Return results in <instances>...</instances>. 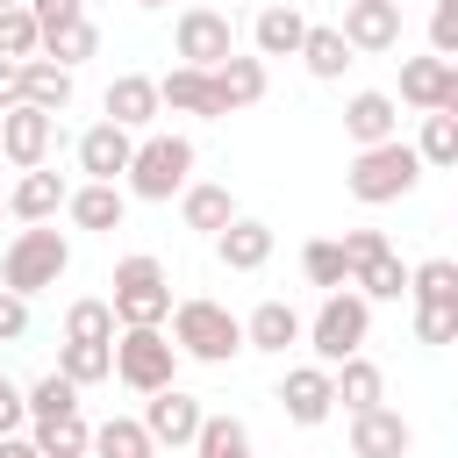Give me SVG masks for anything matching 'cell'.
<instances>
[{
	"instance_id": "9",
	"label": "cell",
	"mask_w": 458,
	"mask_h": 458,
	"mask_svg": "<svg viewBox=\"0 0 458 458\" xmlns=\"http://www.w3.org/2000/svg\"><path fill=\"white\" fill-rule=\"evenodd\" d=\"M57 143H64L57 114H43V107H29V100H14V107L0 114V157H7V165L36 172V165H50V150H57Z\"/></svg>"
},
{
	"instance_id": "50",
	"label": "cell",
	"mask_w": 458,
	"mask_h": 458,
	"mask_svg": "<svg viewBox=\"0 0 458 458\" xmlns=\"http://www.w3.org/2000/svg\"><path fill=\"white\" fill-rule=\"evenodd\" d=\"M136 7H165V0H136Z\"/></svg>"
},
{
	"instance_id": "12",
	"label": "cell",
	"mask_w": 458,
	"mask_h": 458,
	"mask_svg": "<svg viewBox=\"0 0 458 458\" xmlns=\"http://www.w3.org/2000/svg\"><path fill=\"white\" fill-rule=\"evenodd\" d=\"M279 408H286L293 429H322L329 408H336V394H329V365H286V379H279Z\"/></svg>"
},
{
	"instance_id": "19",
	"label": "cell",
	"mask_w": 458,
	"mask_h": 458,
	"mask_svg": "<svg viewBox=\"0 0 458 458\" xmlns=\"http://www.w3.org/2000/svg\"><path fill=\"white\" fill-rule=\"evenodd\" d=\"M64 193H72V186H64V172L36 165V172H21V179L7 186V215H14L21 229H29V222H50V215L64 208Z\"/></svg>"
},
{
	"instance_id": "37",
	"label": "cell",
	"mask_w": 458,
	"mask_h": 458,
	"mask_svg": "<svg viewBox=\"0 0 458 458\" xmlns=\"http://www.w3.org/2000/svg\"><path fill=\"white\" fill-rule=\"evenodd\" d=\"M351 286H358V301H401V293H408V265L386 250V258H372L365 272H351Z\"/></svg>"
},
{
	"instance_id": "31",
	"label": "cell",
	"mask_w": 458,
	"mask_h": 458,
	"mask_svg": "<svg viewBox=\"0 0 458 458\" xmlns=\"http://www.w3.org/2000/svg\"><path fill=\"white\" fill-rule=\"evenodd\" d=\"M86 458H157V444L143 437L136 415H107V422L93 429V451H86Z\"/></svg>"
},
{
	"instance_id": "1",
	"label": "cell",
	"mask_w": 458,
	"mask_h": 458,
	"mask_svg": "<svg viewBox=\"0 0 458 458\" xmlns=\"http://www.w3.org/2000/svg\"><path fill=\"white\" fill-rule=\"evenodd\" d=\"M165 322H172V329H165L172 351L193 358V365H229V358L243 351V322H236L222 301H200V293H193V301H172Z\"/></svg>"
},
{
	"instance_id": "11",
	"label": "cell",
	"mask_w": 458,
	"mask_h": 458,
	"mask_svg": "<svg viewBox=\"0 0 458 458\" xmlns=\"http://www.w3.org/2000/svg\"><path fill=\"white\" fill-rule=\"evenodd\" d=\"M72 157H79V172H86L93 186H122V172H129V157H136V136L114 129V122H93V129L72 143Z\"/></svg>"
},
{
	"instance_id": "7",
	"label": "cell",
	"mask_w": 458,
	"mask_h": 458,
	"mask_svg": "<svg viewBox=\"0 0 458 458\" xmlns=\"http://www.w3.org/2000/svg\"><path fill=\"white\" fill-rule=\"evenodd\" d=\"M114 379L136 386V394H157V386H179V351L165 329H114Z\"/></svg>"
},
{
	"instance_id": "29",
	"label": "cell",
	"mask_w": 458,
	"mask_h": 458,
	"mask_svg": "<svg viewBox=\"0 0 458 458\" xmlns=\"http://www.w3.org/2000/svg\"><path fill=\"white\" fill-rule=\"evenodd\" d=\"M408 150L422 157V172H444V165H458V107H444V114H422V136H415Z\"/></svg>"
},
{
	"instance_id": "32",
	"label": "cell",
	"mask_w": 458,
	"mask_h": 458,
	"mask_svg": "<svg viewBox=\"0 0 458 458\" xmlns=\"http://www.w3.org/2000/svg\"><path fill=\"white\" fill-rule=\"evenodd\" d=\"M36 57H50V64L79 72L86 57H100V29H93V21H64V29H50V36H43V50H36Z\"/></svg>"
},
{
	"instance_id": "26",
	"label": "cell",
	"mask_w": 458,
	"mask_h": 458,
	"mask_svg": "<svg viewBox=\"0 0 458 458\" xmlns=\"http://www.w3.org/2000/svg\"><path fill=\"white\" fill-rule=\"evenodd\" d=\"M329 394H336L351 415H365V408H379V401H386V379H379V365L358 351V358H344V365L329 372Z\"/></svg>"
},
{
	"instance_id": "23",
	"label": "cell",
	"mask_w": 458,
	"mask_h": 458,
	"mask_svg": "<svg viewBox=\"0 0 458 458\" xmlns=\"http://www.w3.org/2000/svg\"><path fill=\"white\" fill-rule=\"evenodd\" d=\"M64 215H72L79 229L107 236V229H122V222H129V193H122V186H93V179H86V186H72V193H64Z\"/></svg>"
},
{
	"instance_id": "5",
	"label": "cell",
	"mask_w": 458,
	"mask_h": 458,
	"mask_svg": "<svg viewBox=\"0 0 458 458\" xmlns=\"http://www.w3.org/2000/svg\"><path fill=\"white\" fill-rule=\"evenodd\" d=\"M365 336H372V301H358L351 286H336V293H322V308L308 315V329H301V344L315 351V365H344V358H358L365 351Z\"/></svg>"
},
{
	"instance_id": "51",
	"label": "cell",
	"mask_w": 458,
	"mask_h": 458,
	"mask_svg": "<svg viewBox=\"0 0 458 458\" xmlns=\"http://www.w3.org/2000/svg\"><path fill=\"white\" fill-rule=\"evenodd\" d=\"M0 215H7V193H0Z\"/></svg>"
},
{
	"instance_id": "16",
	"label": "cell",
	"mask_w": 458,
	"mask_h": 458,
	"mask_svg": "<svg viewBox=\"0 0 458 458\" xmlns=\"http://www.w3.org/2000/svg\"><path fill=\"white\" fill-rule=\"evenodd\" d=\"M415 451V429H408V415L401 408H365V415H351V458H408Z\"/></svg>"
},
{
	"instance_id": "18",
	"label": "cell",
	"mask_w": 458,
	"mask_h": 458,
	"mask_svg": "<svg viewBox=\"0 0 458 458\" xmlns=\"http://www.w3.org/2000/svg\"><path fill=\"white\" fill-rule=\"evenodd\" d=\"M301 308H286V301H258L250 315H243V351H265V358H286L293 344H301Z\"/></svg>"
},
{
	"instance_id": "15",
	"label": "cell",
	"mask_w": 458,
	"mask_h": 458,
	"mask_svg": "<svg viewBox=\"0 0 458 458\" xmlns=\"http://www.w3.org/2000/svg\"><path fill=\"white\" fill-rule=\"evenodd\" d=\"M143 401H150V408H143V437H150V444H172V451H179V444L200 437V415H208V408H200L193 394L157 386V394H143Z\"/></svg>"
},
{
	"instance_id": "30",
	"label": "cell",
	"mask_w": 458,
	"mask_h": 458,
	"mask_svg": "<svg viewBox=\"0 0 458 458\" xmlns=\"http://www.w3.org/2000/svg\"><path fill=\"white\" fill-rule=\"evenodd\" d=\"M21 401H29V429H36V422H64V415H79V386H72L64 372H43L36 386H21Z\"/></svg>"
},
{
	"instance_id": "34",
	"label": "cell",
	"mask_w": 458,
	"mask_h": 458,
	"mask_svg": "<svg viewBox=\"0 0 458 458\" xmlns=\"http://www.w3.org/2000/svg\"><path fill=\"white\" fill-rule=\"evenodd\" d=\"M43 458H86L93 451V429L79 422V415H64V422H36V429H21Z\"/></svg>"
},
{
	"instance_id": "22",
	"label": "cell",
	"mask_w": 458,
	"mask_h": 458,
	"mask_svg": "<svg viewBox=\"0 0 458 458\" xmlns=\"http://www.w3.org/2000/svg\"><path fill=\"white\" fill-rule=\"evenodd\" d=\"M215 258H222L229 272H265V265H272V222L236 215V222L215 236Z\"/></svg>"
},
{
	"instance_id": "47",
	"label": "cell",
	"mask_w": 458,
	"mask_h": 458,
	"mask_svg": "<svg viewBox=\"0 0 458 458\" xmlns=\"http://www.w3.org/2000/svg\"><path fill=\"white\" fill-rule=\"evenodd\" d=\"M0 458H43V451H36L29 437H0Z\"/></svg>"
},
{
	"instance_id": "6",
	"label": "cell",
	"mask_w": 458,
	"mask_h": 458,
	"mask_svg": "<svg viewBox=\"0 0 458 458\" xmlns=\"http://www.w3.org/2000/svg\"><path fill=\"white\" fill-rule=\"evenodd\" d=\"M415 179H422V157L408 150V136H394V143H372V150H358V157H351V172H344L351 200H365V208L408 200V193H415Z\"/></svg>"
},
{
	"instance_id": "3",
	"label": "cell",
	"mask_w": 458,
	"mask_h": 458,
	"mask_svg": "<svg viewBox=\"0 0 458 458\" xmlns=\"http://www.w3.org/2000/svg\"><path fill=\"white\" fill-rule=\"evenodd\" d=\"M72 272V243H64V229H50V222H29V229H14V243L0 250V286L7 293H43V286H57Z\"/></svg>"
},
{
	"instance_id": "43",
	"label": "cell",
	"mask_w": 458,
	"mask_h": 458,
	"mask_svg": "<svg viewBox=\"0 0 458 458\" xmlns=\"http://www.w3.org/2000/svg\"><path fill=\"white\" fill-rule=\"evenodd\" d=\"M429 57H458V0L429 7Z\"/></svg>"
},
{
	"instance_id": "14",
	"label": "cell",
	"mask_w": 458,
	"mask_h": 458,
	"mask_svg": "<svg viewBox=\"0 0 458 458\" xmlns=\"http://www.w3.org/2000/svg\"><path fill=\"white\" fill-rule=\"evenodd\" d=\"M344 136H351L358 150L394 143V136H401V100H394V93H379V86H358V93L344 100Z\"/></svg>"
},
{
	"instance_id": "10",
	"label": "cell",
	"mask_w": 458,
	"mask_h": 458,
	"mask_svg": "<svg viewBox=\"0 0 458 458\" xmlns=\"http://www.w3.org/2000/svg\"><path fill=\"white\" fill-rule=\"evenodd\" d=\"M336 36L351 43V57H379L401 43V0H344Z\"/></svg>"
},
{
	"instance_id": "27",
	"label": "cell",
	"mask_w": 458,
	"mask_h": 458,
	"mask_svg": "<svg viewBox=\"0 0 458 458\" xmlns=\"http://www.w3.org/2000/svg\"><path fill=\"white\" fill-rule=\"evenodd\" d=\"M301 64H308V79H322V86H336L358 57H351V43L336 36V29H322V21H308V36H301Z\"/></svg>"
},
{
	"instance_id": "8",
	"label": "cell",
	"mask_w": 458,
	"mask_h": 458,
	"mask_svg": "<svg viewBox=\"0 0 458 458\" xmlns=\"http://www.w3.org/2000/svg\"><path fill=\"white\" fill-rule=\"evenodd\" d=\"M172 50H179V64L215 72V64L236 50V21H229L222 7H186V14L172 21Z\"/></svg>"
},
{
	"instance_id": "2",
	"label": "cell",
	"mask_w": 458,
	"mask_h": 458,
	"mask_svg": "<svg viewBox=\"0 0 458 458\" xmlns=\"http://www.w3.org/2000/svg\"><path fill=\"white\" fill-rule=\"evenodd\" d=\"M193 165H200L193 136H136V157L122 172V193H136V200H179L193 186Z\"/></svg>"
},
{
	"instance_id": "13",
	"label": "cell",
	"mask_w": 458,
	"mask_h": 458,
	"mask_svg": "<svg viewBox=\"0 0 458 458\" xmlns=\"http://www.w3.org/2000/svg\"><path fill=\"white\" fill-rule=\"evenodd\" d=\"M401 100H408L415 114L458 107V64H451V57H408V64H401Z\"/></svg>"
},
{
	"instance_id": "24",
	"label": "cell",
	"mask_w": 458,
	"mask_h": 458,
	"mask_svg": "<svg viewBox=\"0 0 458 458\" xmlns=\"http://www.w3.org/2000/svg\"><path fill=\"white\" fill-rule=\"evenodd\" d=\"M236 215H243V208H236V193H229V186H215V179H193V186L179 193V222H186V229H200V236H222Z\"/></svg>"
},
{
	"instance_id": "38",
	"label": "cell",
	"mask_w": 458,
	"mask_h": 458,
	"mask_svg": "<svg viewBox=\"0 0 458 458\" xmlns=\"http://www.w3.org/2000/svg\"><path fill=\"white\" fill-rule=\"evenodd\" d=\"M408 301H458V265H451V258L408 265Z\"/></svg>"
},
{
	"instance_id": "46",
	"label": "cell",
	"mask_w": 458,
	"mask_h": 458,
	"mask_svg": "<svg viewBox=\"0 0 458 458\" xmlns=\"http://www.w3.org/2000/svg\"><path fill=\"white\" fill-rule=\"evenodd\" d=\"M14 100H21V64H14V57H0V114H7Z\"/></svg>"
},
{
	"instance_id": "41",
	"label": "cell",
	"mask_w": 458,
	"mask_h": 458,
	"mask_svg": "<svg viewBox=\"0 0 458 458\" xmlns=\"http://www.w3.org/2000/svg\"><path fill=\"white\" fill-rule=\"evenodd\" d=\"M415 344H458V301H415Z\"/></svg>"
},
{
	"instance_id": "33",
	"label": "cell",
	"mask_w": 458,
	"mask_h": 458,
	"mask_svg": "<svg viewBox=\"0 0 458 458\" xmlns=\"http://www.w3.org/2000/svg\"><path fill=\"white\" fill-rule=\"evenodd\" d=\"M57 372L72 386H100L114 379V344H57Z\"/></svg>"
},
{
	"instance_id": "45",
	"label": "cell",
	"mask_w": 458,
	"mask_h": 458,
	"mask_svg": "<svg viewBox=\"0 0 458 458\" xmlns=\"http://www.w3.org/2000/svg\"><path fill=\"white\" fill-rule=\"evenodd\" d=\"M21 336H29V301L0 286V344H21Z\"/></svg>"
},
{
	"instance_id": "48",
	"label": "cell",
	"mask_w": 458,
	"mask_h": 458,
	"mask_svg": "<svg viewBox=\"0 0 458 458\" xmlns=\"http://www.w3.org/2000/svg\"><path fill=\"white\" fill-rule=\"evenodd\" d=\"M258 7H301V0H258Z\"/></svg>"
},
{
	"instance_id": "17",
	"label": "cell",
	"mask_w": 458,
	"mask_h": 458,
	"mask_svg": "<svg viewBox=\"0 0 458 458\" xmlns=\"http://www.w3.org/2000/svg\"><path fill=\"white\" fill-rule=\"evenodd\" d=\"M100 107H107V122L114 129H129V136H143L165 107H157V79H143V72H114V86L100 93Z\"/></svg>"
},
{
	"instance_id": "35",
	"label": "cell",
	"mask_w": 458,
	"mask_h": 458,
	"mask_svg": "<svg viewBox=\"0 0 458 458\" xmlns=\"http://www.w3.org/2000/svg\"><path fill=\"white\" fill-rule=\"evenodd\" d=\"M64 344H114V308L107 301H72L64 308Z\"/></svg>"
},
{
	"instance_id": "44",
	"label": "cell",
	"mask_w": 458,
	"mask_h": 458,
	"mask_svg": "<svg viewBox=\"0 0 458 458\" xmlns=\"http://www.w3.org/2000/svg\"><path fill=\"white\" fill-rule=\"evenodd\" d=\"M29 14H36V29L50 36V29H64V21H86V0H21Z\"/></svg>"
},
{
	"instance_id": "52",
	"label": "cell",
	"mask_w": 458,
	"mask_h": 458,
	"mask_svg": "<svg viewBox=\"0 0 458 458\" xmlns=\"http://www.w3.org/2000/svg\"><path fill=\"white\" fill-rule=\"evenodd\" d=\"M0 7H21V0H0Z\"/></svg>"
},
{
	"instance_id": "4",
	"label": "cell",
	"mask_w": 458,
	"mask_h": 458,
	"mask_svg": "<svg viewBox=\"0 0 458 458\" xmlns=\"http://www.w3.org/2000/svg\"><path fill=\"white\" fill-rule=\"evenodd\" d=\"M107 308H114V329H165V315H172V279H165V265H157L150 250H129V258L114 265Z\"/></svg>"
},
{
	"instance_id": "49",
	"label": "cell",
	"mask_w": 458,
	"mask_h": 458,
	"mask_svg": "<svg viewBox=\"0 0 458 458\" xmlns=\"http://www.w3.org/2000/svg\"><path fill=\"white\" fill-rule=\"evenodd\" d=\"M7 386H14V379H7V372H0V394H7Z\"/></svg>"
},
{
	"instance_id": "25",
	"label": "cell",
	"mask_w": 458,
	"mask_h": 458,
	"mask_svg": "<svg viewBox=\"0 0 458 458\" xmlns=\"http://www.w3.org/2000/svg\"><path fill=\"white\" fill-rule=\"evenodd\" d=\"M301 36H308V14L301 7H258V21H250L258 57H301Z\"/></svg>"
},
{
	"instance_id": "36",
	"label": "cell",
	"mask_w": 458,
	"mask_h": 458,
	"mask_svg": "<svg viewBox=\"0 0 458 458\" xmlns=\"http://www.w3.org/2000/svg\"><path fill=\"white\" fill-rule=\"evenodd\" d=\"M200 458H250V429L236 415H200V437H193Z\"/></svg>"
},
{
	"instance_id": "39",
	"label": "cell",
	"mask_w": 458,
	"mask_h": 458,
	"mask_svg": "<svg viewBox=\"0 0 458 458\" xmlns=\"http://www.w3.org/2000/svg\"><path fill=\"white\" fill-rule=\"evenodd\" d=\"M36 50H43V29H36V14H29V7H0V57L29 64Z\"/></svg>"
},
{
	"instance_id": "28",
	"label": "cell",
	"mask_w": 458,
	"mask_h": 458,
	"mask_svg": "<svg viewBox=\"0 0 458 458\" xmlns=\"http://www.w3.org/2000/svg\"><path fill=\"white\" fill-rule=\"evenodd\" d=\"M21 100L43 107V114H64V107H72V72L50 64V57H29V64H21Z\"/></svg>"
},
{
	"instance_id": "40",
	"label": "cell",
	"mask_w": 458,
	"mask_h": 458,
	"mask_svg": "<svg viewBox=\"0 0 458 458\" xmlns=\"http://www.w3.org/2000/svg\"><path fill=\"white\" fill-rule=\"evenodd\" d=\"M301 272H308V286H322V293H336V286H351V272H344V250H336L329 236H315V243L301 250Z\"/></svg>"
},
{
	"instance_id": "42",
	"label": "cell",
	"mask_w": 458,
	"mask_h": 458,
	"mask_svg": "<svg viewBox=\"0 0 458 458\" xmlns=\"http://www.w3.org/2000/svg\"><path fill=\"white\" fill-rule=\"evenodd\" d=\"M344 272H365L372 258H386V229H344Z\"/></svg>"
},
{
	"instance_id": "21",
	"label": "cell",
	"mask_w": 458,
	"mask_h": 458,
	"mask_svg": "<svg viewBox=\"0 0 458 458\" xmlns=\"http://www.w3.org/2000/svg\"><path fill=\"white\" fill-rule=\"evenodd\" d=\"M157 107H172V114H193V122H222V100H215L208 72H193V64H172V72L157 79Z\"/></svg>"
},
{
	"instance_id": "20",
	"label": "cell",
	"mask_w": 458,
	"mask_h": 458,
	"mask_svg": "<svg viewBox=\"0 0 458 458\" xmlns=\"http://www.w3.org/2000/svg\"><path fill=\"white\" fill-rule=\"evenodd\" d=\"M208 86H215L222 114H236V107H258V100H265V57H243V50H229V57L208 72Z\"/></svg>"
}]
</instances>
